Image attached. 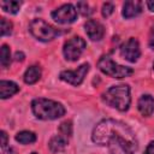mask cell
Masks as SVG:
<instances>
[{
    "instance_id": "cell-21",
    "label": "cell",
    "mask_w": 154,
    "mask_h": 154,
    "mask_svg": "<svg viewBox=\"0 0 154 154\" xmlns=\"http://www.w3.org/2000/svg\"><path fill=\"white\" fill-rule=\"evenodd\" d=\"M59 131L61 132V135H64V136H71V134H72V124H71V122L69 120H66V122H64V123H61L60 124V128H59Z\"/></svg>"
},
{
    "instance_id": "cell-25",
    "label": "cell",
    "mask_w": 154,
    "mask_h": 154,
    "mask_svg": "<svg viewBox=\"0 0 154 154\" xmlns=\"http://www.w3.org/2000/svg\"><path fill=\"white\" fill-rule=\"evenodd\" d=\"M144 154H154V141H152V142L148 144V147H147Z\"/></svg>"
},
{
    "instance_id": "cell-17",
    "label": "cell",
    "mask_w": 154,
    "mask_h": 154,
    "mask_svg": "<svg viewBox=\"0 0 154 154\" xmlns=\"http://www.w3.org/2000/svg\"><path fill=\"white\" fill-rule=\"evenodd\" d=\"M16 141L22 144H30L36 141V135L31 131H20L16 135Z\"/></svg>"
},
{
    "instance_id": "cell-26",
    "label": "cell",
    "mask_w": 154,
    "mask_h": 154,
    "mask_svg": "<svg viewBox=\"0 0 154 154\" xmlns=\"http://www.w3.org/2000/svg\"><path fill=\"white\" fill-rule=\"evenodd\" d=\"M23 59H24V54H23L22 52H17V53H16V60H17V61H19V60L22 61Z\"/></svg>"
},
{
    "instance_id": "cell-4",
    "label": "cell",
    "mask_w": 154,
    "mask_h": 154,
    "mask_svg": "<svg viewBox=\"0 0 154 154\" xmlns=\"http://www.w3.org/2000/svg\"><path fill=\"white\" fill-rule=\"evenodd\" d=\"M29 30L35 38L43 41V42L52 41L53 38H55L60 34L59 29L54 28L53 25L48 24L47 22H45L41 18L32 19L29 24Z\"/></svg>"
},
{
    "instance_id": "cell-16",
    "label": "cell",
    "mask_w": 154,
    "mask_h": 154,
    "mask_svg": "<svg viewBox=\"0 0 154 154\" xmlns=\"http://www.w3.org/2000/svg\"><path fill=\"white\" fill-rule=\"evenodd\" d=\"M1 8L11 14H14L19 11L20 6H22V1H16V0H11V1H1L0 2Z\"/></svg>"
},
{
    "instance_id": "cell-22",
    "label": "cell",
    "mask_w": 154,
    "mask_h": 154,
    "mask_svg": "<svg viewBox=\"0 0 154 154\" xmlns=\"http://www.w3.org/2000/svg\"><path fill=\"white\" fill-rule=\"evenodd\" d=\"M113 10H114L113 4H111V2H105V4L102 5V10H101L102 16H103V17H109V16L113 13Z\"/></svg>"
},
{
    "instance_id": "cell-11",
    "label": "cell",
    "mask_w": 154,
    "mask_h": 154,
    "mask_svg": "<svg viewBox=\"0 0 154 154\" xmlns=\"http://www.w3.org/2000/svg\"><path fill=\"white\" fill-rule=\"evenodd\" d=\"M137 107H138V111L142 116L149 117L154 112V99L148 94L142 95L138 100Z\"/></svg>"
},
{
    "instance_id": "cell-5",
    "label": "cell",
    "mask_w": 154,
    "mask_h": 154,
    "mask_svg": "<svg viewBox=\"0 0 154 154\" xmlns=\"http://www.w3.org/2000/svg\"><path fill=\"white\" fill-rule=\"evenodd\" d=\"M97 67L102 73H105L109 77H114V78L128 77V76L132 75V72H134L132 69L114 63L109 55H102L100 58V60L97 61Z\"/></svg>"
},
{
    "instance_id": "cell-29",
    "label": "cell",
    "mask_w": 154,
    "mask_h": 154,
    "mask_svg": "<svg viewBox=\"0 0 154 154\" xmlns=\"http://www.w3.org/2000/svg\"><path fill=\"white\" fill-rule=\"evenodd\" d=\"M31 154H37V153H31Z\"/></svg>"
},
{
    "instance_id": "cell-3",
    "label": "cell",
    "mask_w": 154,
    "mask_h": 154,
    "mask_svg": "<svg viewBox=\"0 0 154 154\" xmlns=\"http://www.w3.org/2000/svg\"><path fill=\"white\" fill-rule=\"evenodd\" d=\"M102 100L108 106L124 112L130 106V88L126 84L113 85L108 90H106V93L102 94Z\"/></svg>"
},
{
    "instance_id": "cell-2",
    "label": "cell",
    "mask_w": 154,
    "mask_h": 154,
    "mask_svg": "<svg viewBox=\"0 0 154 154\" xmlns=\"http://www.w3.org/2000/svg\"><path fill=\"white\" fill-rule=\"evenodd\" d=\"M31 109L36 118L42 120H53L65 114V108L61 103L48 99H35L31 102Z\"/></svg>"
},
{
    "instance_id": "cell-18",
    "label": "cell",
    "mask_w": 154,
    "mask_h": 154,
    "mask_svg": "<svg viewBox=\"0 0 154 154\" xmlns=\"http://www.w3.org/2000/svg\"><path fill=\"white\" fill-rule=\"evenodd\" d=\"M10 63H11V52H10V48H8V46L2 45L1 46V51H0V64L5 69V67H7L10 65Z\"/></svg>"
},
{
    "instance_id": "cell-27",
    "label": "cell",
    "mask_w": 154,
    "mask_h": 154,
    "mask_svg": "<svg viewBox=\"0 0 154 154\" xmlns=\"http://www.w3.org/2000/svg\"><path fill=\"white\" fill-rule=\"evenodd\" d=\"M147 6L152 12H154V1H147Z\"/></svg>"
},
{
    "instance_id": "cell-10",
    "label": "cell",
    "mask_w": 154,
    "mask_h": 154,
    "mask_svg": "<svg viewBox=\"0 0 154 154\" xmlns=\"http://www.w3.org/2000/svg\"><path fill=\"white\" fill-rule=\"evenodd\" d=\"M84 29H85L88 37L91 41H100L103 37L105 29H103L102 24L97 20H94V19L87 20V23L84 24Z\"/></svg>"
},
{
    "instance_id": "cell-13",
    "label": "cell",
    "mask_w": 154,
    "mask_h": 154,
    "mask_svg": "<svg viewBox=\"0 0 154 154\" xmlns=\"http://www.w3.org/2000/svg\"><path fill=\"white\" fill-rule=\"evenodd\" d=\"M19 90V87L11 81H1L0 82V96L1 99H7L16 94Z\"/></svg>"
},
{
    "instance_id": "cell-7",
    "label": "cell",
    "mask_w": 154,
    "mask_h": 154,
    "mask_svg": "<svg viewBox=\"0 0 154 154\" xmlns=\"http://www.w3.org/2000/svg\"><path fill=\"white\" fill-rule=\"evenodd\" d=\"M52 18L59 24H70L77 18V10L71 4H66L54 10L52 12Z\"/></svg>"
},
{
    "instance_id": "cell-15",
    "label": "cell",
    "mask_w": 154,
    "mask_h": 154,
    "mask_svg": "<svg viewBox=\"0 0 154 154\" xmlns=\"http://www.w3.org/2000/svg\"><path fill=\"white\" fill-rule=\"evenodd\" d=\"M40 77H41V69L36 65H32L25 71L23 79L26 84H34L40 79Z\"/></svg>"
},
{
    "instance_id": "cell-14",
    "label": "cell",
    "mask_w": 154,
    "mask_h": 154,
    "mask_svg": "<svg viewBox=\"0 0 154 154\" xmlns=\"http://www.w3.org/2000/svg\"><path fill=\"white\" fill-rule=\"evenodd\" d=\"M67 144V137L64 136V135H57V136H53L48 143L49 146V149L53 152V153H57V152H61Z\"/></svg>"
},
{
    "instance_id": "cell-23",
    "label": "cell",
    "mask_w": 154,
    "mask_h": 154,
    "mask_svg": "<svg viewBox=\"0 0 154 154\" xmlns=\"http://www.w3.org/2000/svg\"><path fill=\"white\" fill-rule=\"evenodd\" d=\"M0 137H1V147H2V149H5V147L7 144V135H6V132L5 131H1Z\"/></svg>"
},
{
    "instance_id": "cell-20",
    "label": "cell",
    "mask_w": 154,
    "mask_h": 154,
    "mask_svg": "<svg viewBox=\"0 0 154 154\" xmlns=\"http://www.w3.org/2000/svg\"><path fill=\"white\" fill-rule=\"evenodd\" d=\"M0 22H1V36L10 35L12 32V23L6 18H1Z\"/></svg>"
},
{
    "instance_id": "cell-19",
    "label": "cell",
    "mask_w": 154,
    "mask_h": 154,
    "mask_svg": "<svg viewBox=\"0 0 154 154\" xmlns=\"http://www.w3.org/2000/svg\"><path fill=\"white\" fill-rule=\"evenodd\" d=\"M77 11L82 14V16H84V17H88V16H90L91 13H93V10H90V7H89V5L85 2V1H79V2H77Z\"/></svg>"
},
{
    "instance_id": "cell-6",
    "label": "cell",
    "mask_w": 154,
    "mask_h": 154,
    "mask_svg": "<svg viewBox=\"0 0 154 154\" xmlns=\"http://www.w3.org/2000/svg\"><path fill=\"white\" fill-rule=\"evenodd\" d=\"M85 46H87L85 41L79 36H75L70 38L69 41L65 42L64 48H63L65 59L69 61H76L77 59H79L81 54L85 49Z\"/></svg>"
},
{
    "instance_id": "cell-1",
    "label": "cell",
    "mask_w": 154,
    "mask_h": 154,
    "mask_svg": "<svg viewBox=\"0 0 154 154\" xmlns=\"http://www.w3.org/2000/svg\"><path fill=\"white\" fill-rule=\"evenodd\" d=\"M91 138L99 146H107L109 154H134L137 150V141L132 130L119 120H101L94 128Z\"/></svg>"
},
{
    "instance_id": "cell-12",
    "label": "cell",
    "mask_w": 154,
    "mask_h": 154,
    "mask_svg": "<svg viewBox=\"0 0 154 154\" xmlns=\"http://www.w3.org/2000/svg\"><path fill=\"white\" fill-rule=\"evenodd\" d=\"M142 11V2L138 0H129L123 5V16L125 18H132L140 14Z\"/></svg>"
},
{
    "instance_id": "cell-28",
    "label": "cell",
    "mask_w": 154,
    "mask_h": 154,
    "mask_svg": "<svg viewBox=\"0 0 154 154\" xmlns=\"http://www.w3.org/2000/svg\"><path fill=\"white\" fill-rule=\"evenodd\" d=\"M2 154H12V153H11V152H10V150H8V152H4V153H2Z\"/></svg>"
},
{
    "instance_id": "cell-24",
    "label": "cell",
    "mask_w": 154,
    "mask_h": 154,
    "mask_svg": "<svg viewBox=\"0 0 154 154\" xmlns=\"http://www.w3.org/2000/svg\"><path fill=\"white\" fill-rule=\"evenodd\" d=\"M149 47L154 49V26L152 28L150 34H149Z\"/></svg>"
},
{
    "instance_id": "cell-8",
    "label": "cell",
    "mask_w": 154,
    "mask_h": 154,
    "mask_svg": "<svg viewBox=\"0 0 154 154\" xmlns=\"http://www.w3.org/2000/svg\"><path fill=\"white\" fill-rule=\"evenodd\" d=\"M88 71H89V64L85 63V64H82L76 70H67V71L60 72L59 77H60V79H63L72 85H79L83 82Z\"/></svg>"
},
{
    "instance_id": "cell-9",
    "label": "cell",
    "mask_w": 154,
    "mask_h": 154,
    "mask_svg": "<svg viewBox=\"0 0 154 154\" xmlns=\"http://www.w3.org/2000/svg\"><path fill=\"white\" fill-rule=\"evenodd\" d=\"M120 55L130 63L137 61L140 55H141V49H140L138 41L134 37H130L128 41H125L120 46Z\"/></svg>"
}]
</instances>
